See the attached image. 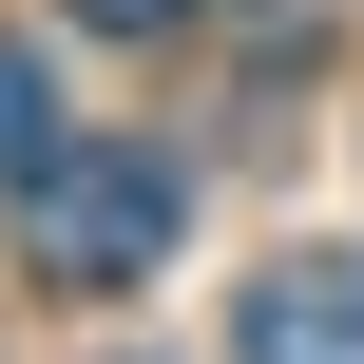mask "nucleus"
Instances as JSON below:
<instances>
[{
	"mask_svg": "<svg viewBox=\"0 0 364 364\" xmlns=\"http://www.w3.org/2000/svg\"><path fill=\"white\" fill-rule=\"evenodd\" d=\"M192 230V173L154 134H58V173H19V269L38 288H154Z\"/></svg>",
	"mask_w": 364,
	"mask_h": 364,
	"instance_id": "obj_1",
	"label": "nucleus"
},
{
	"mask_svg": "<svg viewBox=\"0 0 364 364\" xmlns=\"http://www.w3.org/2000/svg\"><path fill=\"white\" fill-rule=\"evenodd\" d=\"M230 364H364V250H288V269H250Z\"/></svg>",
	"mask_w": 364,
	"mask_h": 364,
	"instance_id": "obj_2",
	"label": "nucleus"
},
{
	"mask_svg": "<svg viewBox=\"0 0 364 364\" xmlns=\"http://www.w3.org/2000/svg\"><path fill=\"white\" fill-rule=\"evenodd\" d=\"M58 134H77V115H58V77L0 38V173H58Z\"/></svg>",
	"mask_w": 364,
	"mask_h": 364,
	"instance_id": "obj_3",
	"label": "nucleus"
},
{
	"mask_svg": "<svg viewBox=\"0 0 364 364\" xmlns=\"http://www.w3.org/2000/svg\"><path fill=\"white\" fill-rule=\"evenodd\" d=\"M192 0H77V38H173Z\"/></svg>",
	"mask_w": 364,
	"mask_h": 364,
	"instance_id": "obj_4",
	"label": "nucleus"
}]
</instances>
